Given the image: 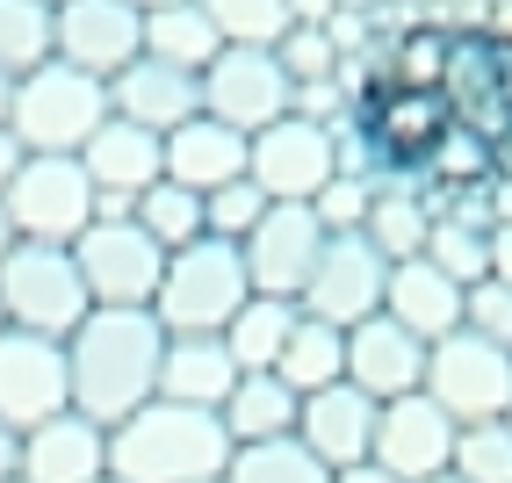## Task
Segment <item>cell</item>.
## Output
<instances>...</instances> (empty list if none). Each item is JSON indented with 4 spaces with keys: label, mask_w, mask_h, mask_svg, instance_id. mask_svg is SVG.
<instances>
[{
    "label": "cell",
    "mask_w": 512,
    "mask_h": 483,
    "mask_svg": "<svg viewBox=\"0 0 512 483\" xmlns=\"http://www.w3.org/2000/svg\"><path fill=\"white\" fill-rule=\"evenodd\" d=\"M332 174H339V137L325 116H282L260 137H246V181L267 202H318Z\"/></svg>",
    "instance_id": "10"
},
{
    "label": "cell",
    "mask_w": 512,
    "mask_h": 483,
    "mask_svg": "<svg viewBox=\"0 0 512 483\" xmlns=\"http://www.w3.org/2000/svg\"><path fill=\"white\" fill-rule=\"evenodd\" d=\"M73 267H80L94 310H152L159 274H166V253L130 217H94L73 238Z\"/></svg>",
    "instance_id": "8"
},
{
    "label": "cell",
    "mask_w": 512,
    "mask_h": 483,
    "mask_svg": "<svg viewBox=\"0 0 512 483\" xmlns=\"http://www.w3.org/2000/svg\"><path fill=\"white\" fill-rule=\"evenodd\" d=\"M332 483H397V476H383V469H375V462H361V469H339Z\"/></svg>",
    "instance_id": "45"
},
{
    "label": "cell",
    "mask_w": 512,
    "mask_h": 483,
    "mask_svg": "<svg viewBox=\"0 0 512 483\" xmlns=\"http://www.w3.org/2000/svg\"><path fill=\"white\" fill-rule=\"evenodd\" d=\"M426 483H455V476H426Z\"/></svg>",
    "instance_id": "51"
},
{
    "label": "cell",
    "mask_w": 512,
    "mask_h": 483,
    "mask_svg": "<svg viewBox=\"0 0 512 483\" xmlns=\"http://www.w3.org/2000/svg\"><path fill=\"white\" fill-rule=\"evenodd\" d=\"M419 390L448 411L455 426L505 419V404H512V354L484 347L476 332H448V339H433V347H426Z\"/></svg>",
    "instance_id": "9"
},
{
    "label": "cell",
    "mask_w": 512,
    "mask_h": 483,
    "mask_svg": "<svg viewBox=\"0 0 512 483\" xmlns=\"http://www.w3.org/2000/svg\"><path fill=\"white\" fill-rule=\"evenodd\" d=\"M101 123H109V87L73 73V65H58V58L22 73L8 94V137L29 159H80V145Z\"/></svg>",
    "instance_id": "4"
},
{
    "label": "cell",
    "mask_w": 512,
    "mask_h": 483,
    "mask_svg": "<svg viewBox=\"0 0 512 483\" xmlns=\"http://www.w3.org/2000/svg\"><path fill=\"white\" fill-rule=\"evenodd\" d=\"M368 188H375V181H354V174H332V181L318 188V202H311V217H318V231H325V238H339V231H361V217H368Z\"/></svg>",
    "instance_id": "40"
},
{
    "label": "cell",
    "mask_w": 512,
    "mask_h": 483,
    "mask_svg": "<svg viewBox=\"0 0 512 483\" xmlns=\"http://www.w3.org/2000/svg\"><path fill=\"white\" fill-rule=\"evenodd\" d=\"M8 94H15V80H0V130H8Z\"/></svg>",
    "instance_id": "48"
},
{
    "label": "cell",
    "mask_w": 512,
    "mask_h": 483,
    "mask_svg": "<svg viewBox=\"0 0 512 483\" xmlns=\"http://www.w3.org/2000/svg\"><path fill=\"white\" fill-rule=\"evenodd\" d=\"M15 166H22V145H15V137H8V130H0V188H8V181H15Z\"/></svg>",
    "instance_id": "43"
},
{
    "label": "cell",
    "mask_w": 512,
    "mask_h": 483,
    "mask_svg": "<svg viewBox=\"0 0 512 483\" xmlns=\"http://www.w3.org/2000/svg\"><path fill=\"white\" fill-rule=\"evenodd\" d=\"M440 109L448 130L484 145L491 159L512 152V29L498 22H448V65H440Z\"/></svg>",
    "instance_id": "3"
},
{
    "label": "cell",
    "mask_w": 512,
    "mask_h": 483,
    "mask_svg": "<svg viewBox=\"0 0 512 483\" xmlns=\"http://www.w3.org/2000/svg\"><path fill=\"white\" fill-rule=\"evenodd\" d=\"M498 8H512V0H498Z\"/></svg>",
    "instance_id": "53"
},
{
    "label": "cell",
    "mask_w": 512,
    "mask_h": 483,
    "mask_svg": "<svg viewBox=\"0 0 512 483\" xmlns=\"http://www.w3.org/2000/svg\"><path fill=\"white\" fill-rule=\"evenodd\" d=\"M159 152H166V174L159 181H174L188 195H217L231 181H246V137L210 123V116H188L181 130H166Z\"/></svg>",
    "instance_id": "22"
},
{
    "label": "cell",
    "mask_w": 512,
    "mask_h": 483,
    "mask_svg": "<svg viewBox=\"0 0 512 483\" xmlns=\"http://www.w3.org/2000/svg\"><path fill=\"white\" fill-rule=\"evenodd\" d=\"M455 419L440 411L426 390L397 397V404H375V440H368V462L397 476V483H426V476H448L455 462Z\"/></svg>",
    "instance_id": "15"
},
{
    "label": "cell",
    "mask_w": 512,
    "mask_h": 483,
    "mask_svg": "<svg viewBox=\"0 0 512 483\" xmlns=\"http://www.w3.org/2000/svg\"><path fill=\"white\" fill-rule=\"evenodd\" d=\"M246 296H253L246 289V260H238L231 238H195V246L166 253L152 318H159L166 339H224V325L238 318Z\"/></svg>",
    "instance_id": "5"
},
{
    "label": "cell",
    "mask_w": 512,
    "mask_h": 483,
    "mask_svg": "<svg viewBox=\"0 0 512 483\" xmlns=\"http://www.w3.org/2000/svg\"><path fill=\"white\" fill-rule=\"evenodd\" d=\"M101 483H116V476H101Z\"/></svg>",
    "instance_id": "55"
},
{
    "label": "cell",
    "mask_w": 512,
    "mask_h": 483,
    "mask_svg": "<svg viewBox=\"0 0 512 483\" xmlns=\"http://www.w3.org/2000/svg\"><path fill=\"white\" fill-rule=\"evenodd\" d=\"M275 383L296 390V397H318L332 383H347V332L339 325H318V318H296L289 347L275 361Z\"/></svg>",
    "instance_id": "28"
},
{
    "label": "cell",
    "mask_w": 512,
    "mask_h": 483,
    "mask_svg": "<svg viewBox=\"0 0 512 483\" xmlns=\"http://www.w3.org/2000/svg\"><path fill=\"white\" fill-rule=\"evenodd\" d=\"M159 347L166 332L152 310H87L80 332L65 339V383H73V411L87 426H123L138 404H152L159 383Z\"/></svg>",
    "instance_id": "1"
},
{
    "label": "cell",
    "mask_w": 512,
    "mask_h": 483,
    "mask_svg": "<svg viewBox=\"0 0 512 483\" xmlns=\"http://www.w3.org/2000/svg\"><path fill=\"white\" fill-rule=\"evenodd\" d=\"M419 260H433L440 274H448L455 289H476V282H491V224H476V217H433V231H426V253Z\"/></svg>",
    "instance_id": "32"
},
{
    "label": "cell",
    "mask_w": 512,
    "mask_h": 483,
    "mask_svg": "<svg viewBox=\"0 0 512 483\" xmlns=\"http://www.w3.org/2000/svg\"><path fill=\"white\" fill-rule=\"evenodd\" d=\"M0 332H8V318H0Z\"/></svg>",
    "instance_id": "54"
},
{
    "label": "cell",
    "mask_w": 512,
    "mask_h": 483,
    "mask_svg": "<svg viewBox=\"0 0 512 483\" xmlns=\"http://www.w3.org/2000/svg\"><path fill=\"white\" fill-rule=\"evenodd\" d=\"M296 411H303V397L282 390L275 375H238L217 419H224L231 447H260V440H289L296 433Z\"/></svg>",
    "instance_id": "25"
},
{
    "label": "cell",
    "mask_w": 512,
    "mask_h": 483,
    "mask_svg": "<svg viewBox=\"0 0 512 483\" xmlns=\"http://www.w3.org/2000/svg\"><path fill=\"white\" fill-rule=\"evenodd\" d=\"M217 51H224V37L210 29V15H202L195 0H181V8H159V15H145V58L174 65V73L202 80Z\"/></svg>",
    "instance_id": "29"
},
{
    "label": "cell",
    "mask_w": 512,
    "mask_h": 483,
    "mask_svg": "<svg viewBox=\"0 0 512 483\" xmlns=\"http://www.w3.org/2000/svg\"><path fill=\"white\" fill-rule=\"evenodd\" d=\"M282 8H289V29L303 22V29H325L332 22V0H282Z\"/></svg>",
    "instance_id": "42"
},
{
    "label": "cell",
    "mask_w": 512,
    "mask_h": 483,
    "mask_svg": "<svg viewBox=\"0 0 512 483\" xmlns=\"http://www.w3.org/2000/svg\"><path fill=\"white\" fill-rule=\"evenodd\" d=\"M8 246H15V231H8V217H0V253H8Z\"/></svg>",
    "instance_id": "49"
},
{
    "label": "cell",
    "mask_w": 512,
    "mask_h": 483,
    "mask_svg": "<svg viewBox=\"0 0 512 483\" xmlns=\"http://www.w3.org/2000/svg\"><path fill=\"white\" fill-rule=\"evenodd\" d=\"M462 296L469 289H455L433 260H397L390 282H383V318L397 332H412L419 347H433V339L462 332Z\"/></svg>",
    "instance_id": "23"
},
{
    "label": "cell",
    "mask_w": 512,
    "mask_h": 483,
    "mask_svg": "<svg viewBox=\"0 0 512 483\" xmlns=\"http://www.w3.org/2000/svg\"><path fill=\"white\" fill-rule=\"evenodd\" d=\"M80 174H87V188H94V217H130V202H138V195L166 174V152H159L152 130L109 116V123L80 145Z\"/></svg>",
    "instance_id": "17"
},
{
    "label": "cell",
    "mask_w": 512,
    "mask_h": 483,
    "mask_svg": "<svg viewBox=\"0 0 512 483\" xmlns=\"http://www.w3.org/2000/svg\"><path fill=\"white\" fill-rule=\"evenodd\" d=\"M15 476L22 483H101L109 476V433L87 426L80 411H58L37 433H22Z\"/></svg>",
    "instance_id": "20"
},
{
    "label": "cell",
    "mask_w": 512,
    "mask_h": 483,
    "mask_svg": "<svg viewBox=\"0 0 512 483\" xmlns=\"http://www.w3.org/2000/svg\"><path fill=\"white\" fill-rule=\"evenodd\" d=\"M375 8H383V0H332V15H361V22H368Z\"/></svg>",
    "instance_id": "46"
},
{
    "label": "cell",
    "mask_w": 512,
    "mask_h": 483,
    "mask_svg": "<svg viewBox=\"0 0 512 483\" xmlns=\"http://www.w3.org/2000/svg\"><path fill=\"white\" fill-rule=\"evenodd\" d=\"M383 282H390V260L368 246L361 231H339L318 246V267H311V282H303V318H318V325H339V332H354L361 318H375L383 310Z\"/></svg>",
    "instance_id": "13"
},
{
    "label": "cell",
    "mask_w": 512,
    "mask_h": 483,
    "mask_svg": "<svg viewBox=\"0 0 512 483\" xmlns=\"http://www.w3.org/2000/svg\"><path fill=\"white\" fill-rule=\"evenodd\" d=\"M231 440L217 411L188 404H138L123 426H109V476L116 483H224Z\"/></svg>",
    "instance_id": "2"
},
{
    "label": "cell",
    "mask_w": 512,
    "mask_h": 483,
    "mask_svg": "<svg viewBox=\"0 0 512 483\" xmlns=\"http://www.w3.org/2000/svg\"><path fill=\"white\" fill-rule=\"evenodd\" d=\"M505 433H512V404H505Z\"/></svg>",
    "instance_id": "50"
},
{
    "label": "cell",
    "mask_w": 512,
    "mask_h": 483,
    "mask_svg": "<svg viewBox=\"0 0 512 483\" xmlns=\"http://www.w3.org/2000/svg\"><path fill=\"white\" fill-rule=\"evenodd\" d=\"M109 116L166 137V130H181L188 116H202V87L188 73H174V65H159V58H130L123 73L109 80Z\"/></svg>",
    "instance_id": "21"
},
{
    "label": "cell",
    "mask_w": 512,
    "mask_h": 483,
    "mask_svg": "<svg viewBox=\"0 0 512 483\" xmlns=\"http://www.w3.org/2000/svg\"><path fill=\"white\" fill-rule=\"evenodd\" d=\"M462 332H476L484 347L512 354V289H498V282H476V289L462 296Z\"/></svg>",
    "instance_id": "39"
},
{
    "label": "cell",
    "mask_w": 512,
    "mask_h": 483,
    "mask_svg": "<svg viewBox=\"0 0 512 483\" xmlns=\"http://www.w3.org/2000/svg\"><path fill=\"white\" fill-rule=\"evenodd\" d=\"M238 383V361L224 354V339H166L159 347V404H188V411H224Z\"/></svg>",
    "instance_id": "24"
},
{
    "label": "cell",
    "mask_w": 512,
    "mask_h": 483,
    "mask_svg": "<svg viewBox=\"0 0 512 483\" xmlns=\"http://www.w3.org/2000/svg\"><path fill=\"white\" fill-rule=\"evenodd\" d=\"M73 411V383H65V339L37 332H0V426L15 440L37 433L44 419Z\"/></svg>",
    "instance_id": "16"
},
{
    "label": "cell",
    "mask_w": 512,
    "mask_h": 483,
    "mask_svg": "<svg viewBox=\"0 0 512 483\" xmlns=\"http://www.w3.org/2000/svg\"><path fill=\"white\" fill-rule=\"evenodd\" d=\"M296 318H303V310L296 303H275V296H246V303H238V318L224 325V354L238 361V375H275Z\"/></svg>",
    "instance_id": "27"
},
{
    "label": "cell",
    "mask_w": 512,
    "mask_h": 483,
    "mask_svg": "<svg viewBox=\"0 0 512 483\" xmlns=\"http://www.w3.org/2000/svg\"><path fill=\"white\" fill-rule=\"evenodd\" d=\"M491 282L512 289V224H491Z\"/></svg>",
    "instance_id": "41"
},
{
    "label": "cell",
    "mask_w": 512,
    "mask_h": 483,
    "mask_svg": "<svg viewBox=\"0 0 512 483\" xmlns=\"http://www.w3.org/2000/svg\"><path fill=\"white\" fill-rule=\"evenodd\" d=\"M325 231L311 217V202H267V217L238 238V260H246V289L275 296V303H303V282L318 267Z\"/></svg>",
    "instance_id": "12"
},
{
    "label": "cell",
    "mask_w": 512,
    "mask_h": 483,
    "mask_svg": "<svg viewBox=\"0 0 512 483\" xmlns=\"http://www.w3.org/2000/svg\"><path fill=\"white\" fill-rule=\"evenodd\" d=\"M130 224H138L159 253H181V246H195V238H210V224H202V195H188L174 181H152L138 202H130Z\"/></svg>",
    "instance_id": "31"
},
{
    "label": "cell",
    "mask_w": 512,
    "mask_h": 483,
    "mask_svg": "<svg viewBox=\"0 0 512 483\" xmlns=\"http://www.w3.org/2000/svg\"><path fill=\"white\" fill-rule=\"evenodd\" d=\"M195 87H202V116L238 137H260L267 123L296 116V87L282 80L275 51H217Z\"/></svg>",
    "instance_id": "11"
},
{
    "label": "cell",
    "mask_w": 512,
    "mask_h": 483,
    "mask_svg": "<svg viewBox=\"0 0 512 483\" xmlns=\"http://www.w3.org/2000/svg\"><path fill=\"white\" fill-rule=\"evenodd\" d=\"M440 65H448V22H412L404 37H390L383 44V65H375L368 80H390V87H419V94H433L440 87ZM361 80V87H368ZM354 87V94H361Z\"/></svg>",
    "instance_id": "30"
},
{
    "label": "cell",
    "mask_w": 512,
    "mask_h": 483,
    "mask_svg": "<svg viewBox=\"0 0 512 483\" xmlns=\"http://www.w3.org/2000/svg\"><path fill=\"white\" fill-rule=\"evenodd\" d=\"M448 476H455V483H512V433H505V419L462 426Z\"/></svg>",
    "instance_id": "36"
},
{
    "label": "cell",
    "mask_w": 512,
    "mask_h": 483,
    "mask_svg": "<svg viewBox=\"0 0 512 483\" xmlns=\"http://www.w3.org/2000/svg\"><path fill=\"white\" fill-rule=\"evenodd\" d=\"M8 483H22V476H8Z\"/></svg>",
    "instance_id": "56"
},
{
    "label": "cell",
    "mask_w": 512,
    "mask_h": 483,
    "mask_svg": "<svg viewBox=\"0 0 512 483\" xmlns=\"http://www.w3.org/2000/svg\"><path fill=\"white\" fill-rule=\"evenodd\" d=\"M419 375H426V347H419L412 332H397L383 310H375V318H361V325L347 332V383H354L368 404L412 397Z\"/></svg>",
    "instance_id": "19"
},
{
    "label": "cell",
    "mask_w": 512,
    "mask_h": 483,
    "mask_svg": "<svg viewBox=\"0 0 512 483\" xmlns=\"http://www.w3.org/2000/svg\"><path fill=\"white\" fill-rule=\"evenodd\" d=\"M51 58V8L44 0H0V80H22Z\"/></svg>",
    "instance_id": "35"
},
{
    "label": "cell",
    "mask_w": 512,
    "mask_h": 483,
    "mask_svg": "<svg viewBox=\"0 0 512 483\" xmlns=\"http://www.w3.org/2000/svg\"><path fill=\"white\" fill-rule=\"evenodd\" d=\"M15 455H22V440H15L8 426H0V483H8V476H15Z\"/></svg>",
    "instance_id": "44"
},
{
    "label": "cell",
    "mask_w": 512,
    "mask_h": 483,
    "mask_svg": "<svg viewBox=\"0 0 512 483\" xmlns=\"http://www.w3.org/2000/svg\"><path fill=\"white\" fill-rule=\"evenodd\" d=\"M51 58L109 87L130 58H145V15L123 0H65L51 8Z\"/></svg>",
    "instance_id": "14"
},
{
    "label": "cell",
    "mask_w": 512,
    "mask_h": 483,
    "mask_svg": "<svg viewBox=\"0 0 512 483\" xmlns=\"http://www.w3.org/2000/svg\"><path fill=\"white\" fill-rule=\"evenodd\" d=\"M87 282L73 267V246H29L15 238L0 253V318L8 332H37V339H73L87 318Z\"/></svg>",
    "instance_id": "6"
},
{
    "label": "cell",
    "mask_w": 512,
    "mask_h": 483,
    "mask_svg": "<svg viewBox=\"0 0 512 483\" xmlns=\"http://www.w3.org/2000/svg\"><path fill=\"white\" fill-rule=\"evenodd\" d=\"M44 8H65V0H44Z\"/></svg>",
    "instance_id": "52"
},
{
    "label": "cell",
    "mask_w": 512,
    "mask_h": 483,
    "mask_svg": "<svg viewBox=\"0 0 512 483\" xmlns=\"http://www.w3.org/2000/svg\"><path fill=\"white\" fill-rule=\"evenodd\" d=\"M275 65H282V80L296 94H318V87H339V44L325 37V29H289V37L275 44Z\"/></svg>",
    "instance_id": "37"
},
{
    "label": "cell",
    "mask_w": 512,
    "mask_h": 483,
    "mask_svg": "<svg viewBox=\"0 0 512 483\" xmlns=\"http://www.w3.org/2000/svg\"><path fill=\"white\" fill-rule=\"evenodd\" d=\"M224 483H332V476L311 462V447H303V440L289 433V440L231 447V462H224Z\"/></svg>",
    "instance_id": "34"
},
{
    "label": "cell",
    "mask_w": 512,
    "mask_h": 483,
    "mask_svg": "<svg viewBox=\"0 0 512 483\" xmlns=\"http://www.w3.org/2000/svg\"><path fill=\"white\" fill-rule=\"evenodd\" d=\"M267 217V195L253 188V181H231V188H217V195H202V224H210V238H246L253 224Z\"/></svg>",
    "instance_id": "38"
},
{
    "label": "cell",
    "mask_w": 512,
    "mask_h": 483,
    "mask_svg": "<svg viewBox=\"0 0 512 483\" xmlns=\"http://www.w3.org/2000/svg\"><path fill=\"white\" fill-rule=\"evenodd\" d=\"M210 29L224 37V51H275L289 37V8L282 0H195Z\"/></svg>",
    "instance_id": "33"
},
{
    "label": "cell",
    "mask_w": 512,
    "mask_h": 483,
    "mask_svg": "<svg viewBox=\"0 0 512 483\" xmlns=\"http://www.w3.org/2000/svg\"><path fill=\"white\" fill-rule=\"evenodd\" d=\"M123 8H138V15H159V8H181V0H123Z\"/></svg>",
    "instance_id": "47"
},
{
    "label": "cell",
    "mask_w": 512,
    "mask_h": 483,
    "mask_svg": "<svg viewBox=\"0 0 512 483\" xmlns=\"http://www.w3.org/2000/svg\"><path fill=\"white\" fill-rule=\"evenodd\" d=\"M296 440L311 447V462H318L325 476L361 469V462H368V440H375V404H368L354 383H332V390H318V397H303Z\"/></svg>",
    "instance_id": "18"
},
{
    "label": "cell",
    "mask_w": 512,
    "mask_h": 483,
    "mask_svg": "<svg viewBox=\"0 0 512 483\" xmlns=\"http://www.w3.org/2000/svg\"><path fill=\"white\" fill-rule=\"evenodd\" d=\"M426 231H433V210L419 202L412 181H375V188H368L361 238H368L390 267H397V260H419V253H426Z\"/></svg>",
    "instance_id": "26"
},
{
    "label": "cell",
    "mask_w": 512,
    "mask_h": 483,
    "mask_svg": "<svg viewBox=\"0 0 512 483\" xmlns=\"http://www.w3.org/2000/svg\"><path fill=\"white\" fill-rule=\"evenodd\" d=\"M0 217L29 246H73L94 224V188L80 174V159H29L15 166V181L0 188Z\"/></svg>",
    "instance_id": "7"
}]
</instances>
